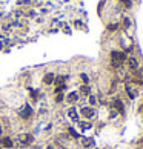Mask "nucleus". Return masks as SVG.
I'll use <instances>...</instances> for the list:
<instances>
[{
    "label": "nucleus",
    "instance_id": "nucleus-1",
    "mask_svg": "<svg viewBox=\"0 0 143 149\" xmlns=\"http://www.w3.org/2000/svg\"><path fill=\"white\" fill-rule=\"evenodd\" d=\"M111 60H112V63H114V66H120L122 63H125L128 60V57H126L125 52H122V51H112Z\"/></svg>",
    "mask_w": 143,
    "mask_h": 149
},
{
    "label": "nucleus",
    "instance_id": "nucleus-2",
    "mask_svg": "<svg viewBox=\"0 0 143 149\" xmlns=\"http://www.w3.org/2000/svg\"><path fill=\"white\" fill-rule=\"evenodd\" d=\"M112 109L115 111L117 114H125V103H123L120 98H114V102H112Z\"/></svg>",
    "mask_w": 143,
    "mask_h": 149
},
{
    "label": "nucleus",
    "instance_id": "nucleus-3",
    "mask_svg": "<svg viewBox=\"0 0 143 149\" xmlns=\"http://www.w3.org/2000/svg\"><path fill=\"white\" fill-rule=\"evenodd\" d=\"M126 63H128V68H129L131 71H137L138 69V60L135 59V57H128Z\"/></svg>",
    "mask_w": 143,
    "mask_h": 149
},
{
    "label": "nucleus",
    "instance_id": "nucleus-4",
    "mask_svg": "<svg viewBox=\"0 0 143 149\" xmlns=\"http://www.w3.org/2000/svg\"><path fill=\"white\" fill-rule=\"evenodd\" d=\"M82 115H85L86 118H92L96 115V109L91 108V106H86V108L82 109Z\"/></svg>",
    "mask_w": 143,
    "mask_h": 149
},
{
    "label": "nucleus",
    "instance_id": "nucleus-5",
    "mask_svg": "<svg viewBox=\"0 0 143 149\" xmlns=\"http://www.w3.org/2000/svg\"><path fill=\"white\" fill-rule=\"evenodd\" d=\"M125 91H126L128 97H129L131 100H134V98L137 97V92H135V91L132 89V88H131V85H129V83H128V85H125Z\"/></svg>",
    "mask_w": 143,
    "mask_h": 149
},
{
    "label": "nucleus",
    "instance_id": "nucleus-6",
    "mask_svg": "<svg viewBox=\"0 0 143 149\" xmlns=\"http://www.w3.org/2000/svg\"><path fill=\"white\" fill-rule=\"evenodd\" d=\"M0 144H2V146H5V148H13V146H14L13 140L8 138V137H3V138H0Z\"/></svg>",
    "mask_w": 143,
    "mask_h": 149
},
{
    "label": "nucleus",
    "instance_id": "nucleus-7",
    "mask_svg": "<svg viewBox=\"0 0 143 149\" xmlns=\"http://www.w3.org/2000/svg\"><path fill=\"white\" fill-rule=\"evenodd\" d=\"M32 114V109H31V106L29 105H26V106H23V111L20 112V115L23 117V118H28L29 115Z\"/></svg>",
    "mask_w": 143,
    "mask_h": 149
},
{
    "label": "nucleus",
    "instance_id": "nucleus-8",
    "mask_svg": "<svg viewBox=\"0 0 143 149\" xmlns=\"http://www.w3.org/2000/svg\"><path fill=\"white\" fill-rule=\"evenodd\" d=\"M54 80H55L54 74H52V72H49V74H46V75H45L43 83H45V85H52V83H54Z\"/></svg>",
    "mask_w": 143,
    "mask_h": 149
},
{
    "label": "nucleus",
    "instance_id": "nucleus-9",
    "mask_svg": "<svg viewBox=\"0 0 143 149\" xmlns=\"http://www.w3.org/2000/svg\"><path fill=\"white\" fill-rule=\"evenodd\" d=\"M68 115L72 118V121H78V114H77L76 108H69V109H68Z\"/></svg>",
    "mask_w": 143,
    "mask_h": 149
},
{
    "label": "nucleus",
    "instance_id": "nucleus-10",
    "mask_svg": "<svg viewBox=\"0 0 143 149\" xmlns=\"http://www.w3.org/2000/svg\"><path fill=\"white\" fill-rule=\"evenodd\" d=\"M89 92H91L89 86H88V85H82V88H80V94H82V95H89Z\"/></svg>",
    "mask_w": 143,
    "mask_h": 149
},
{
    "label": "nucleus",
    "instance_id": "nucleus-11",
    "mask_svg": "<svg viewBox=\"0 0 143 149\" xmlns=\"http://www.w3.org/2000/svg\"><path fill=\"white\" fill-rule=\"evenodd\" d=\"M68 100L69 102H77L78 100V94L77 92H71L69 95H68Z\"/></svg>",
    "mask_w": 143,
    "mask_h": 149
},
{
    "label": "nucleus",
    "instance_id": "nucleus-12",
    "mask_svg": "<svg viewBox=\"0 0 143 149\" xmlns=\"http://www.w3.org/2000/svg\"><path fill=\"white\" fill-rule=\"evenodd\" d=\"M78 125H80V128L83 129V131H85V129L92 128V125H91V123H85V121H78Z\"/></svg>",
    "mask_w": 143,
    "mask_h": 149
},
{
    "label": "nucleus",
    "instance_id": "nucleus-13",
    "mask_svg": "<svg viewBox=\"0 0 143 149\" xmlns=\"http://www.w3.org/2000/svg\"><path fill=\"white\" fill-rule=\"evenodd\" d=\"M119 28V23H114V25H108V31H115Z\"/></svg>",
    "mask_w": 143,
    "mask_h": 149
},
{
    "label": "nucleus",
    "instance_id": "nucleus-14",
    "mask_svg": "<svg viewBox=\"0 0 143 149\" xmlns=\"http://www.w3.org/2000/svg\"><path fill=\"white\" fill-rule=\"evenodd\" d=\"M69 134H71V135H72V137H76V138H78V137H80V135H78V134H77L76 131H74L72 128H69Z\"/></svg>",
    "mask_w": 143,
    "mask_h": 149
},
{
    "label": "nucleus",
    "instance_id": "nucleus-15",
    "mask_svg": "<svg viewBox=\"0 0 143 149\" xmlns=\"http://www.w3.org/2000/svg\"><path fill=\"white\" fill-rule=\"evenodd\" d=\"M63 97H65V95H63V94H57V97H55V102H57V103L63 102Z\"/></svg>",
    "mask_w": 143,
    "mask_h": 149
},
{
    "label": "nucleus",
    "instance_id": "nucleus-16",
    "mask_svg": "<svg viewBox=\"0 0 143 149\" xmlns=\"http://www.w3.org/2000/svg\"><path fill=\"white\" fill-rule=\"evenodd\" d=\"M80 78L83 80L85 83H88V82H89V78H88V75H86V74H80Z\"/></svg>",
    "mask_w": 143,
    "mask_h": 149
},
{
    "label": "nucleus",
    "instance_id": "nucleus-17",
    "mask_svg": "<svg viewBox=\"0 0 143 149\" xmlns=\"http://www.w3.org/2000/svg\"><path fill=\"white\" fill-rule=\"evenodd\" d=\"M89 103H91V105H96V103H97V98L94 97V95H91V97H89Z\"/></svg>",
    "mask_w": 143,
    "mask_h": 149
},
{
    "label": "nucleus",
    "instance_id": "nucleus-18",
    "mask_svg": "<svg viewBox=\"0 0 143 149\" xmlns=\"http://www.w3.org/2000/svg\"><path fill=\"white\" fill-rule=\"evenodd\" d=\"M140 108H142V111H143V102H142V105H140Z\"/></svg>",
    "mask_w": 143,
    "mask_h": 149
},
{
    "label": "nucleus",
    "instance_id": "nucleus-19",
    "mask_svg": "<svg viewBox=\"0 0 143 149\" xmlns=\"http://www.w3.org/2000/svg\"><path fill=\"white\" fill-rule=\"evenodd\" d=\"M0 134H2V126H0Z\"/></svg>",
    "mask_w": 143,
    "mask_h": 149
}]
</instances>
